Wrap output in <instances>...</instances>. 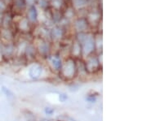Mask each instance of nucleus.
Listing matches in <instances>:
<instances>
[{"label": "nucleus", "mask_w": 147, "mask_h": 121, "mask_svg": "<svg viewBox=\"0 0 147 121\" xmlns=\"http://www.w3.org/2000/svg\"><path fill=\"white\" fill-rule=\"evenodd\" d=\"M74 62L73 61H68L66 62L65 64L61 67L60 71H61L62 76L65 77V79H72L75 76L77 68L74 64Z\"/></svg>", "instance_id": "obj_1"}, {"label": "nucleus", "mask_w": 147, "mask_h": 121, "mask_svg": "<svg viewBox=\"0 0 147 121\" xmlns=\"http://www.w3.org/2000/svg\"><path fill=\"white\" fill-rule=\"evenodd\" d=\"M41 74H42V68L38 65L33 66L30 70V76L33 79L38 78L41 76Z\"/></svg>", "instance_id": "obj_2"}, {"label": "nucleus", "mask_w": 147, "mask_h": 121, "mask_svg": "<svg viewBox=\"0 0 147 121\" xmlns=\"http://www.w3.org/2000/svg\"><path fill=\"white\" fill-rule=\"evenodd\" d=\"M51 63L53 65V68L57 71H60L61 67H62V64H61V61L60 60V59L57 58V57H54L51 59Z\"/></svg>", "instance_id": "obj_3"}, {"label": "nucleus", "mask_w": 147, "mask_h": 121, "mask_svg": "<svg viewBox=\"0 0 147 121\" xmlns=\"http://www.w3.org/2000/svg\"><path fill=\"white\" fill-rule=\"evenodd\" d=\"M54 111H55L53 110V108H51V107H47V108L45 109V112H46V114H47V115H49V116H51Z\"/></svg>", "instance_id": "obj_4"}]
</instances>
